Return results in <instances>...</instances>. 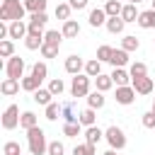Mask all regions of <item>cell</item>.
Wrapping results in <instances>:
<instances>
[{"instance_id": "cell-1", "label": "cell", "mask_w": 155, "mask_h": 155, "mask_svg": "<svg viewBox=\"0 0 155 155\" xmlns=\"http://www.w3.org/2000/svg\"><path fill=\"white\" fill-rule=\"evenodd\" d=\"M27 145H29V153H31V155H44V153H48V143H46L44 128H39V126L29 128V131H27Z\"/></svg>"}, {"instance_id": "cell-2", "label": "cell", "mask_w": 155, "mask_h": 155, "mask_svg": "<svg viewBox=\"0 0 155 155\" xmlns=\"http://www.w3.org/2000/svg\"><path fill=\"white\" fill-rule=\"evenodd\" d=\"M24 2L19 0H2L0 5V22H17V19H24Z\"/></svg>"}, {"instance_id": "cell-3", "label": "cell", "mask_w": 155, "mask_h": 155, "mask_svg": "<svg viewBox=\"0 0 155 155\" xmlns=\"http://www.w3.org/2000/svg\"><path fill=\"white\" fill-rule=\"evenodd\" d=\"M90 75L87 73H78L73 75V82H70V94L73 97H87L90 94Z\"/></svg>"}, {"instance_id": "cell-4", "label": "cell", "mask_w": 155, "mask_h": 155, "mask_svg": "<svg viewBox=\"0 0 155 155\" xmlns=\"http://www.w3.org/2000/svg\"><path fill=\"white\" fill-rule=\"evenodd\" d=\"M104 138H107L109 148H114V150H124V148H126V133H124L119 126H109V128L104 131Z\"/></svg>"}, {"instance_id": "cell-5", "label": "cell", "mask_w": 155, "mask_h": 155, "mask_svg": "<svg viewBox=\"0 0 155 155\" xmlns=\"http://www.w3.org/2000/svg\"><path fill=\"white\" fill-rule=\"evenodd\" d=\"M24 68H27V63H24V58H19V56L7 58V63H5V73H7V78H15V80L24 78Z\"/></svg>"}, {"instance_id": "cell-6", "label": "cell", "mask_w": 155, "mask_h": 155, "mask_svg": "<svg viewBox=\"0 0 155 155\" xmlns=\"http://www.w3.org/2000/svg\"><path fill=\"white\" fill-rule=\"evenodd\" d=\"M19 119H22L19 107H17V104H10V107L2 111V128H5V131L17 128V126H19Z\"/></svg>"}, {"instance_id": "cell-7", "label": "cell", "mask_w": 155, "mask_h": 155, "mask_svg": "<svg viewBox=\"0 0 155 155\" xmlns=\"http://www.w3.org/2000/svg\"><path fill=\"white\" fill-rule=\"evenodd\" d=\"M114 99H116V104H124V107L133 104V102H136V90H133V85H121V87H116Z\"/></svg>"}, {"instance_id": "cell-8", "label": "cell", "mask_w": 155, "mask_h": 155, "mask_svg": "<svg viewBox=\"0 0 155 155\" xmlns=\"http://www.w3.org/2000/svg\"><path fill=\"white\" fill-rule=\"evenodd\" d=\"M46 22H48V15H46V12H31V15H29L27 27H29V31H31V34H44Z\"/></svg>"}, {"instance_id": "cell-9", "label": "cell", "mask_w": 155, "mask_h": 155, "mask_svg": "<svg viewBox=\"0 0 155 155\" xmlns=\"http://www.w3.org/2000/svg\"><path fill=\"white\" fill-rule=\"evenodd\" d=\"M85 63H87V61H82L78 53H70V56L65 58V73L78 75V73H82V70H85Z\"/></svg>"}, {"instance_id": "cell-10", "label": "cell", "mask_w": 155, "mask_h": 155, "mask_svg": "<svg viewBox=\"0 0 155 155\" xmlns=\"http://www.w3.org/2000/svg\"><path fill=\"white\" fill-rule=\"evenodd\" d=\"M131 85H133L136 94H150L153 87H155V85H153V78H148V75H143V78H133Z\"/></svg>"}, {"instance_id": "cell-11", "label": "cell", "mask_w": 155, "mask_h": 155, "mask_svg": "<svg viewBox=\"0 0 155 155\" xmlns=\"http://www.w3.org/2000/svg\"><path fill=\"white\" fill-rule=\"evenodd\" d=\"M61 116L65 124H80V114H75V104L73 102H63L61 104Z\"/></svg>"}, {"instance_id": "cell-12", "label": "cell", "mask_w": 155, "mask_h": 155, "mask_svg": "<svg viewBox=\"0 0 155 155\" xmlns=\"http://www.w3.org/2000/svg\"><path fill=\"white\" fill-rule=\"evenodd\" d=\"M19 87H22V80H15V78H5V80L0 82V92H2L5 97L17 94V92H19Z\"/></svg>"}, {"instance_id": "cell-13", "label": "cell", "mask_w": 155, "mask_h": 155, "mask_svg": "<svg viewBox=\"0 0 155 155\" xmlns=\"http://www.w3.org/2000/svg\"><path fill=\"white\" fill-rule=\"evenodd\" d=\"M27 34H29L27 22H22V19L10 22V39H27Z\"/></svg>"}, {"instance_id": "cell-14", "label": "cell", "mask_w": 155, "mask_h": 155, "mask_svg": "<svg viewBox=\"0 0 155 155\" xmlns=\"http://www.w3.org/2000/svg\"><path fill=\"white\" fill-rule=\"evenodd\" d=\"M136 22H138L140 29H155V10H153V7H150V10H143Z\"/></svg>"}, {"instance_id": "cell-15", "label": "cell", "mask_w": 155, "mask_h": 155, "mask_svg": "<svg viewBox=\"0 0 155 155\" xmlns=\"http://www.w3.org/2000/svg\"><path fill=\"white\" fill-rule=\"evenodd\" d=\"M107 19H109V15L104 12V7H94L90 12V17H87L90 27H102V24H107Z\"/></svg>"}, {"instance_id": "cell-16", "label": "cell", "mask_w": 155, "mask_h": 155, "mask_svg": "<svg viewBox=\"0 0 155 155\" xmlns=\"http://www.w3.org/2000/svg\"><path fill=\"white\" fill-rule=\"evenodd\" d=\"M109 63H111L114 68H126V65H128V51H126V48H114Z\"/></svg>"}, {"instance_id": "cell-17", "label": "cell", "mask_w": 155, "mask_h": 155, "mask_svg": "<svg viewBox=\"0 0 155 155\" xmlns=\"http://www.w3.org/2000/svg\"><path fill=\"white\" fill-rule=\"evenodd\" d=\"M111 80H114L116 87L128 85V82H131V73H128L126 68H114V70H111Z\"/></svg>"}, {"instance_id": "cell-18", "label": "cell", "mask_w": 155, "mask_h": 155, "mask_svg": "<svg viewBox=\"0 0 155 155\" xmlns=\"http://www.w3.org/2000/svg\"><path fill=\"white\" fill-rule=\"evenodd\" d=\"M31 94H34L31 99H34L36 104H41V107H46V104H51V102H53V99H51V97H53V92H51L48 87H39V90H36V92H31Z\"/></svg>"}, {"instance_id": "cell-19", "label": "cell", "mask_w": 155, "mask_h": 155, "mask_svg": "<svg viewBox=\"0 0 155 155\" xmlns=\"http://www.w3.org/2000/svg\"><path fill=\"white\" fill-rule=\"evenodd\" d=\"M104 27H107V31H109V34H121V31H124V27H126V22H124V17L119 15V17H109Z\"/></svg>"}, {"instance_id": "cell-20", "label": "cell", "mask_w": 155, "mask_h": 155, "mask_svg": "<svg viewBox=\"0 0 155 155\" xmlns=\"http://www.w3.org/2000/svg\"><path fill=\"white\" fill-rule=\"evenodd\" d=\"M102 138H104V131H102L99 126H87V128H85V140H87V143L97 145Z\"/></svg>"}, {"instance_id": "cell-21", "label": "cell", "mask_w": 155, "mask_h": 155, "mask_svg": "<svg viewBox=\"0 0 155 155\" xmlns=\"http://www.w3.org/2000/svg\"><path fill=\"white\" fill-rule=\"evenodd\" d=\"M61 31H63V36H65V39H75V36L80 34V24H78L75 19H65Z\"/></svg>"}, {"instance_id": "cell-22", "label": "cell", "mask_w": 155, "mask_h": 155, "mask_svg": "<svg viewBox=\"0 0 155 155\" xmlns=\"http://www.w3.org/2000/svg\"><path fill=\"white\" fill-rule=\"evenodd\" d=\"M46 34V31H44ZM44 34H27V39H24V46L29 48V51H36V48H41L44 46Z\"/></svg>"}, {"instance_id": "cell-23", "label": "cell", "mask_w": 155, "mask_h": 155, "mask_svg": "<svg viewBox=\"0 0 155 155\" xmlns=\"http://www.w3.org/2000/svg\"><path fill=\"white\" fill-rule=\"evenodd\" d=\"M104 102H107V97H104V92H99V90H94V92L87 94V107H92V109H102Z\"/></svg>"}, {"instance_id": "cell-24", "label": "cell", "mask_w": 155, "mask_h": 155, "mask_svg": "<svg viewBox=\"0 0 155 155\" xmlns=\"http://www.w3.org/2000/svg\"><path fill=\"white\" fill-rule=\"evenodd\" d=\"M41 87V78H36V75H27V78H22V90H27V92H36Z\"/></svg>"}, {"instance_id": "cell-25", "label": "cell", "mask_w": 155, "mask_h": 155, "mask_svg": "<svg viewBox=\"0 0 155 155\" xmlns=\"http://www.w3.org/2000/svg\"><path fill=\"white\" fill-rule=\"evenodd\" d=\"M94 85H97L99 92H109V90L114 87V80H111V75H104V73H102V75L94 78Z\"/></svg>"}, {"instance_id": "cell-26", "label": "cell", "mask_w": 155, "mask_h": 155, "mask_svg": "<svg viewBox=\"0 0 155 155\" xmlns=\"http://www.w3.org/2000/svg\"><path fill=\"white\" fill-rule=\"evenodd\" d=\"M97 109H92V107H87V109H82L80 111V124L87 128V126H94V121H97V114H94Z\"/></svg>"}, {"instance_id": "cell-27", "label": "cell", "mask_w": 155, "mask_h": 155, "mask_svg": "<svg viewBox=\"0 0 155 155\" xmlns=\"http://www.w3.org/2000/svg\"><path fill=\"white\" fill-rule=\"evenodd\" d=\"M138 15H140V12L136 10V5H133V2L124 5V10H121V17H124V22H126V24H128V22H136V19H138Z\"/></svg>"}, {"instance_id": "cell-28", "label": "cell", "mask_w": 155, "mask_h": 155, "mask_svg": "<svg viewBox=\"0 0 155 155\" xmlns=\"http://www.w3.org/2000/svg\"><path fill=\"white\" fill-rule=\"evenodd\" d=\"M121 10H124V5H121L119 0H107V2H104V12H107L109 17H119Z\"/></svg>"}, {"instance_id": "cell-29", "label": "cell", "mask_w": 155, "mask_h": 155, "mask_svg": "<svg viewBox=\"0 0 155 155\" xmlns=\"http://www.w3.org/2000/svg\"><path fill=\"white\" fill-rule=\"evenodd\" d=\"M65 36H63V31H56V29H48L46 34H44V44H53V46H61V41H63Z\"/></svg>"}, {"instance_id": "cell-30", "label": "cell", "mask_w": 155, "mask_h": 155, "mask_svg": "<svg viewBox=\"0 0 155 155\" xmlns=\"http://www.w3.org/2000/svg\"><path fill=\"white\" fill-rule=\"evenodd\" d=\"M85 73H87L90 78H97V75H102V61H97V58L87 61V63H85Z\"/></svg>"}, {"instance_id": "cell-31", "label": "cell", "mask_w": 155, "mask_h": 155, "mask_svg": "<svg viewBox=\"0 0 155 155\" xmlns=\"http://www.w3.org/2000/svg\"><path fill=\"white\" fill-rule=\"evenodd\" d=\"M128 73H131V80L133 78H143V75H148V65L140 63V61H136V63L128 65Z\"/></svg>"}, {"instance_id": "cell-32", "label": "cell", "mask_w": 155, "mask_h": 155, "mask_svg": "<svg viewBox=\"0 0 155 155\" xmlns=\"http://www.w3.org/2000/svg\"><path fill=\"white\" fill-rule=\"evenodd\" d=\"M53 12H56V17H58V19H63V22H65V19H70V12H73V7H70V2H58Z\"/></svg>"}, {"instance_id": "cell-33", "label": "cell", "mask_w": 155, "mask_h": 155, "mask_svg": "<svg viewBox=\"0 0 155 155\" xmlns=\"http://www.w3.org/2000/svg\"><path fill=\"white\" fill-rule=\"evenodd\" d=\"M19 126H22L24 131L34 128V126H36V114H34V111H24V114H22V119H19Z\"/></svg>"}, {"instance_id": "cell-34", "label": "cell", "mask_w": 155, "mask_h": 155, "mask_svg": "<svg viewBox=\"0 0 155 155\" xmlns=\"http://www.w3.org/2000/svg\"><path fill=\"white\" fill-rule=\"evenodd\" d=\"M27 12H46V0H22Z\"/></svg>"}, {"instance_id": "cell-35", "label": "cell", "mask_w": 155, "mask_h": 155, "mask_svg": "<svg viewBox=\"0 0 155 155\" xmlns=\"http://www.w3.org/2000/svg\"><path fill=\"white\" fill-rule=\"evenodd\" d=\"M0 56H2V58H12V56H15V44H12V39H2V41H0Z\"/></svg>"}, {"instance_id": "cell-36", "label": "cell", "mask_w": 155, "mask_h": 155, "mask_svg": "<svg viewBox=\"0 0 155 155\" xmlns=\"http://www.w3.org/2000/svg\"><path fill=\"white\" fill-rule=\"evenodd\" d=\"M44 109H46V114H44V116H46L48 121H56V119L61 116V104H58V102H51V104H46Z\"/></svg>"}, {"instance_id": "cell-37", "label": "cell", "mask_w": 155, "mask_h": 155, "mask_svg": "<svg viewBox=\"0 0 155 155\" xmlns=\"http://www.w3.org/2000/svg\"><path fill=\"white\" fill-rule=\"evenodd\" d=\"M73 155H97V150H94V145L92 143H80V145H75L73 148Z\"/></svg>"}, {"instance_id": "cell-38", "label": "cell", "mask_w": 155, "mask_h": 155, "mask_svg": "<svg viewBox=\"0 0 155 155\" xmlns=\"http://www.w3.org/2000/svg\"><path fill=\"white\" fill-rule=\"evenodd\" d=\"M138 46H140V41L133 34H128V36L121 39V48H126V51H138Z\"/></svg>"}, {"instance_id": "cell-39", "label": "cell", "mask_w": 155, "mask_h": 155, "mask_svg": "<svg viewBox=\"0 0 155 155\" xmlns=\"http://www.w3.org/2000/svg\"><path fill=\"white\" fill-rule=\"evenodd\" d=\"M82 131V124H63V136L68 138H78Z\"/></svg>"}, {"instance_id": "cell-40", "label": "cell", "mask_w": 155, "mask_h": 155, "mask_svg": "<svg viewBox=\"0 0 155 155\" xmlns=\"http://www.w3.org/2000/svg\"><path fill=\"white\" fill-rule=\"evenodd\" d=\"M2 155H22V145L17 140H7L2 145Z\"/></svg>"}, {"instance_id": "cell-41", "label": "cell", "mask_w": 155, "mask_h": 155, "mask_svg": "<svg viewBox=\"0 0 155 155\" xmlns=\"http://www.w3.org/2000/svg\"><path fill=\"white\" fill-rule=\"evenodd\" d=\"M111 53H114V48L104 44V46H99V48H97V61H102V63H109Z\"/></svg>"}, {"instance_id": "cell-42", "label": "cell", "mask_w": 155, "mask_h": 155, "mask_svg": "<svg viewBox=\"0 0 155 155\" xmlns=\"http://www.w3.org/2000/svg\"><path fill=\"white\" fill-rule=\"evenodd\" d=\"M31 75H36V78H41V80H46V75H48V65L46 63H34L31 65Z\"/></svg>"}, {"instance_id": "cell-43", "label": "cell", "mask_w": 155, "mask_h": 155, "mask_svg": "<svg viewBox=\"0 0 155 155\" xmlns=\"http://www.w3.org/2000/svg\"><path fill=\"white\" fill-rule=\"evenodd\" d=\"M48 90L53 92V97H58V94H63V90H65V82H63L61 78H53V80L48 82Z\"/></svg>"}, {"instance_id": "cell-44", "label": "cell", "mask_w": 155, "mask_h": 155, "mask_svg": "<svg viewBox=\"0 0 155 155\" xmlns=\"http://www.w3.org/2000/svg\"><path fill=\"white\" fill-rule=\"evenodd\" d=\"M58 48H61V46H53V44H44L39 51H41V56H44V58H56V56H58Z\"/></svg>"}, {"instance_id": "cell-45", "label": "cell", "mask_w": 155, "mask_h": 155, "mask_svg": "<svg viewBox=\"0 0 155 155\" xmlns=\"http://www.w3.org/2000/svg\"><path fill=\"white\" fill-rule=\"evenodd\" d=\"M140 121H143V126L145 128H155V111L150 109V111H145L143 116H140Z\"/></svg>"}, {"instance_id": "cell-46", "label": "cell", "mask_w": 155, "mask_h": 155, "mask_svg": "<svg viewBox=\"0 0 155 155\" xmlns=\"http://www.w3.org/2000/svg\"><path fill=\"white\" fill-rule=\"evenodd\" d=\"M63 153H65V148H63V143H61V140L48 143V155H63Z\"/></svg>"}, {"instance_id": "cell-47", "label": "cell", "mask_w": 155, "mask_h": 155, "mask_svg": "<svg viewBox=\"0 0 155 155\" xmlns=\"http://www.w3.org/2000/svg\"><path fill=\"white\" fill-rule=\"evenodd\" d=\"M68 2H70L73 10H85L87 7V0H68Z\"/></svg>"}, {"instance_id": "cell-48", "label": "cell", "mask_w": 155, "mask_h": 155, "mask_svg": "<svg viewBox=\"0 0 155 155\" xmlns=\"http://www.w3.org/2000/svg\"><path fill=\"white\" fill-rule=\"evenodd\" d=\"M104 155H116V150H114V148H109V150H107Z\"/></svg>"}, {"instance_id": "cell-49", "label": "cell", "mask_w": 155, "mask_h": 155, "mask_svg": "<svg viewBox=\"0 0 155 155\" xmlns=\"http://www.w3.org/2000/svg\"><path fill=\"white\" fill-rule=\"evenodd\" d=\"M128 2H133V5H138V2H143V0H128Z\"/></svg>"}, {"instance_id": "cell-50", "label": "cell", "mask_w": 155, "mask_h": 155, "mask_svg": "<svg viewBox=\"0 0 155 155\" xmlns=\"http://www.w3.org/2000/svg\"><path fill=\"white\" fill-rule=\"evenodd\" d=\"M153 10H155V0H153Z\"/></svg>"}, {"instance_id": "cell-51", "label": "cell", "mask_w": 155, "mask_h": 155, "mask_svg": "<svg viewBox=\"0 0 155 155\" xmlns=\"http://www.w3.org/2000/svg\"><path fill=\"white\" fill-rule=\"evenodd\" d=\"M153 41H155V39H153Z\"/></svg>"}, {"instance_id": "cell-52", "label": "cell", "mask_w": 155, "mask_h": 155, "mask_svg": "<svg viewBox=\"0 0 155 155\" xmlns=\"http://www.w3.org/2000/svg\"><path fill=\"white\" fill-rule=\"evenodd\" d=\"M29 155H31V153H29Z\"/></svg>"}]
</instances>
